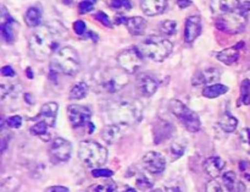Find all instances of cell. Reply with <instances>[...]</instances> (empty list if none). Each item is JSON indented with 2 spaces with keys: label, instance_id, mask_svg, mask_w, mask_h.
I'll return each mask as SVG.
<instances>
[{
  "label": "cell",
  "instance_id": "12",
  "mask_svg": "<svg viewBox=\"0 0 250 192\" xmlns=\"http://www.w3.org/2000/svg\"><path fill=\"white\" fill-rule=\"evenodd\" d=\"M137 87L144 97H151L159 88V80L150 72L141 73L137 77Z\"/></svg>",
  "mask_w": 250,
  "mask_h": 192
},
{
  "label": "cell",
  "instance_id": "33",
  "mask_svg": "<svg viewBox=\"0 0 250 192\" xmlns=\"http://www.w3.org/2000/svg\"><path fill=\"white\" fill-rule=\"evenodd\" d=\"M137 188L139 190H149V189L153 188V183L146 178L144 174H139L138 178H137Z\"/></svg>",
  "mask_w": 250,
  "mask_h": 192
},
{
  "label": "cell",
  "instance_id": "44",
  "mask_svg": "<svg viewBox=\"0 0 250 192\" xmlns=\"http://www.w3.org/2000/svg\"><path fill=\"white\" fill-rule=\"evenodd\" d=\"M45 192H70V190L65 186H51V188L46 189Z\"/></svg>",
  "mask_w": 250,
  "mask_h": 192
},
{
  "label": "cell",
  "instance_id": "3",
  "mask_svg": "<svg viewBox=\"0 0 250 192\" xmlns=\"http://www.w3.org/2000/svg\"><path fill=\"white\" fill-rule=\"evenodd\" d=\"M137 48L144 58H148L156 63H161L172 53L173 44L166 38L149 37V38L144 39Z\"/></svg>",
  "mask_w": 250,
  "mask_h": 192
},
{
  "label": "cell",
  "instance_id": "35",
  "mask_svg": "<svg viewBox=\"0 0 250 192\" xmlns=\"http://www.w3.org/2000/svg\"><path fill=\"white\" fill-rule=\"evenodd\" d=\"M110 6L112 9H121V7H125L127 10H131L132 4L131 0H110Z\"/></svg>",
  "mask_w": 250,
  "mask_h": 192
},
{
  "label": "cell",
  "instance_id": "29",
  "mask_svg": "<svg viewBox=\"0 0 250 192\" xmlns=\"http://www.w3.org/2000/svg\"><path fill=\"white\" fill-rule=\"evenodd\" d=\"M49 124L46 121H44V120H41V121L36 122V124L33 125V126H31V132L33 135H36V136H46L48 135V129H49Z\"/></svg>",
  "mask_w": 250,
  "mask_h": 192
},
{
  "label": "cell",
  "instance_id": "8",
  "mask_svg": "<svg viewBox=\"0 0 250 192\" xmlns=\"http://www.w3.org/2000/svg\"><path fill=\"white\" fill-rule=\"evenodd\" d=\"M116 121L120 125H132L142 118V105L139 102H122L115 109Z\"/></svg>",
  "mask_w": 250,
  "mask_h": 192
},
{
  "label": "cell",
  "instance_id": "41",
  "mask_svg": "<svg viewBox=\"0 0 250 192\" xmlns=\"http://www.w3.org/2000/svg\"><path fill=\"white\" fill-rule=\"evenodd\" d=\"M94 17H95V20H98V21H99V22H102V24H104V26L109 27V28H111V27H112L111 21H110L109 16H107V15L105 14V12H103V11L97 12Z\"/></svg>",
  "mask_w": 250,
  "mask_h": 192
},
{
  "label": "cell",
  "instance_id": "42",
  "mask_svg": "<svg viewBox=\"0 0 250 192\" xmlns=\"http://www.w3.org/2000/svg\"><path fill=\"white\" fill-rule=\"evenodd\" d=\"M205 192H222V188L216 180H210L209 183L207 184Z\"/></svg>",
  "mask_w": 250,
  "mask_h": 192
},
{
  "label": "cell",
  "instance_id": "25",
  "mask_svg": "<svg viewBox=\"0 0 250 192\" xmlns=\"http://www.w3.org/2000/svg\"><path fill=\"white\" fill-rule=\"evenodd\" d=\"M24 21H26L27 26L32 27V28L39 27L42 21V10L36 6L29 7L26 14H24Z\"/></svg>",
  "mask_w": 250,
  "mask_h": 192
},
{
  "label": "cell",
  "instance_id": "7",
  "mask_svg": "<svg viewBox=\"0 0 250 192\" xmlns=\"http://www.w3.org/2000/svg\"><path fill=\"white\" fill-rule=\"evenodd\" d=\"M116 60L120 69H122L128 75H133L143 66L144 56L142 55L137 47H132V48H127L122 50L117 55Z\"/></svg>",
  "mask_w": 250,
  "mask_h": 192
},
{
  "label": "cell",
  "instance_id": "34",
  "mask_svg": "<svg viewBox=\"0 0 250 192\" xmlns=\"http://www.w3.org/2000/svg\"><path fill=\"white\" fill-rule=\"evenodd\" d=\"M95 4H97V0H82L80 2V6H78L80 14H87V12L92 11Z\"/></svg>",
  "mask_w": 250,
  "mask_h": 192
},
{
  "label": "cell",
  "instance_id": "14",
  "mask_svg": "<svg viewBox=\"0 0 250 192\" xmlns=\"http://www.w3.org/2000/svg\"><path fill=\"white\" fill-rule=\"evenodd\" d=\"M220 77L221 72L216 68H204L195 73L192 83L194 86H211L215 85Z\"/></svg>",
  "mask_w": 250,
  "mask_h": 192
},
{
  "label": "cell",
  "instance_id": "52",
  "mask_svg": "<svg viewBox=\"0 0 250 192\" xmlns=\"http://www.w3.org/2000/svg\"><path fill=\"white\" fill-rule=\"evenodd\" d=\"M151 192H161V191L160 190H153Z\"/></svg>",
  "mask_w": 250,
  "mask_h": 192
},
{
  "label": "cell",
  "instance_id": "2",
  "mask_svg": "<svg viewBox=\"0 0 250 192\" xmlns=\"http://www.w3.org/2000/svg\"><path fill=\"white\" fill-rule=\"evenodd\" d=\"M128 73L125 72L122 69H105L95 73L93 77L97 91L105 93H116L121 91L128 83Z\"/></svg>",
  "mask_w": 250,
  "mask_h": 192
},
{
  "label": "cell",
  "instance_id": "24",
  "mask_svg": "<svg viewBox=\"0 0 250 192\" xmlns=\"http://www.w3.org/2000/svg\"><path fill=\"white\" fill-rule=\"evenodd\" d=\"M219 124L225 132L231 134V132L236 131L237 126H238V120H237V118H234L229 112H225L224 114L221 115V118H220Z\"/></svg>",
  "mask_w": 250,
  "mask_h": 192
},
{
  "label": "cell",
  "instance_id": "9",
  "mask_svg": "<svg viewBox=\"0 0 250 192\" xmlns=\"http://www.w3.org/2000/svg\"><path fill=\"white\" fill-rule=\"evenodd\" d=\"M247 24L246 16L243 14H234V12H229V14L222 15L216 20L215 24L220 31H224L226 33L236 34L239 33L244 29Z\"/></svg>",
  "mask_w": 250,
  "mask_h": 192
},
{
  "label": "cell",
  "instance_id": "37",
  "mask_svg": "<svg viewBox=\"0 0 250 192\" xmlns=\"http://www.w3.org/2000/svg\"><path fill=\"white\" fill-rule=\"evenodd\" d=\"M171 156H172V161H176V159L181 158V157L183 156V153H185V147H182L181 144H173L172 146H171Z\"/></svg>",
  "mask_w": 250,
  "mask_h": 192
},
{
  "label": "cell",
  "instance_id": "19",
  "mask_svg": "<svg viewBox=\"0 0 250 192\" xmlns=\"http://www.w3.org/2000/svg\"><path fill=\"white\" fill-rule=\"evenodd\" d=\"M210 6H211L214 14L222 16V15L229 14L238 9L239 0H211Z\"/></svg>",
  "mask_w": 250,
  "mask_h": 192
},
{
  "label": "cell",
  "instance_id": "32",
  "mask_svg": "<svg viewBox=\"0 0 250 192\" xmlns=\"http://www.w3.org/2000/svg\"><path fill=\"white\" fill-rule=\"evenodd\" d=\"M241 97L242 100H243L244 104H249L250 103V81L248 78L242 82L241 86Z\"/></svg>",
  "mask_w": 250,
  "mask_h": 192
},
{
  "label": "cell",
  "instance_id": "21",
  "mask_svg": "<svg viewBox=\"0 0 250 192\" xmlns=\"http://www.w3.org/2000/svg\"><path fill=\"white\" fill-rule=\"evenodd\" d=\"M59 105L55 102H49L42 107L41 109V118L42 120L46 121L49 126H54L56 121V115H58Z\"/></svg>",
  "mask_w": 250,
  "mask_h": 192
},
{
  "label": "cell",
  "instance_id": "48",
  "mask_svg": "<svg viewBox=\"0 0 250 192\" xmlns=\"http://www.w3.org/2000/svg\"><path fill=\"white\" fill-rule=\"evenodd\" d=\"M166 192H182L178 188H167Z\"/></svg>",
  "mask_w": 250,
  "mask_h": 192
},
{
  "label": "cell",
  "instance_id": "20",
  "mask_svg": "<svg viewBox=\"0 0 250 192\" xmlns=\"http://www.w3.org/2000/svg\"><path fill=\"white\" fill-rule=\"evenodd\" d=\"M102 137L109 144H114L116 142H119L122 137V130L120 124L107 125V126H105L102 131Z\"/></svg>",
  "mask_w": 250,
  "mask_h": 192
},
{
  "label": "cell",
  "instance_id": "5",
  "mask_svg": "<svg viewBox=\"0 0 250 192\" xmlns=\"http://www.w3.org/2000/svg\"><path fill=\"white\" fill-rule=\"evenodd\" d=\"M107 149L94 141H82L78 148V157L88 168H99L107 161Z\"/></svg>",
  "mask_w": 250,
  "mask_h": 192
},
{
  "label": "cell",
  "instance_id": "47",
  "mask_svg": "<svg viewBox=\"0 0 250 192\" xmlns=\"http://www.w3.org/2000/svg\"><path fill=\"white\" fill-rule=\"evenodd\" d=\"M244 132H246L247 142H248V144L250 146V129H246V130H244Z\"/></svg>",
  "mask_w": 250,
  "mask_h": 192
},
{
  "label": "cell",
  "instance_id": "15",
  "mask_svg": "<svg viewBox=\"0 0 250 192\" xmlns=\"http://www.w3.org/2000/svg\"><path fill=\"white\" fill-rule=\"evenodd\" d=\"M115 24H125L129 33L133 36H141L144 33L146 28V19L141 16H134V17H117L115 20Z\"/></svg>",
  "mask_w": 250,
  "mask_h": 192
},
{
  "label": "cell",
  "instance_id": "39",
  "mask_svg": "<svg viewBox=\"0 0 250 192\" xmlns=\"http://www.w3.org/2000/svg\"><path fill=\"white\" fill-rule=\"evenodd\" d=\"M92 175L94 176V178H111V176L114 175V173H112L111 170H109V169L97 168L92 171Z\"/></svg>",
  "mask_w": 250,
  "mask_h": 192
},
{
  "label": "cell",
  "instance_id": "23",
  "mask_svg": "<svg viewBox=\"0 0 250 192\" xmlns=\"http://www.w3.org/2000/svg\"><path fill=\"white\" fill-rule=\"evenodd\" d=\"M239 49H237L236 47H231V48H227L225 50L216 53V58L219 59L221 63L226 64V65H232L233 63H236L239 58Z\"/></svg>",
  "mask_w": 250,
  "mask_h": 192
},
{
  "label": "cell",
  "instance_id": "1",
  "mask_svg": "<svg viewBox=\"0 0 250 192\" xmlns=\"http://www.w3.org/2000/svg\"><path fill=\"white\" fill-rule=\"evenodd\" d=\"M66 29L60 22L37 27L29 38V49L39 60H45L53 53L58 51L59 44L65 39Z\"/></svg>",
  "mask_w": 250,
  "mask_h": 192
},
{
  "label": "cell",
  "instance_id": "10",
  "mask_svg": "<svg viewBox=\"0 0 250 192\" xmlns=\"http://www.w3.org/2000/svg\"><path fill=\"white\" fill-rule=\"evenodd\" d=\"M68 120L73 127H82L85 124H89L92 118V110L85 105L72 104L67 108Z\"/></svg>",
  "mask_w": 250,
  "mask_h": 192
},
{
  "label": "cell",
  "instance_id": "49",
  "mask_svg": "<svg viewBox=\"0 0 250 192\" xmlns=\"http://www.w3.org/2000/svg\"><path fill=\"white\" fill-rule=\"evenodd\" d=\"M27 75H28V78H33V72L31 69H27Z\"/></svg>",
  "mask_w": 250,
  "mask_h": 192
},
{
  "label": "cell",
  "instance_id": "26",
  "mask_svg": "<svg viewBox=\"0 0 250 192\" xmlns=\"http://www.w3.org/2000/svg\"><path fill=\"white\" fill-rule=\"evenodd\" d=\"M229 92V87L226 85H221V83H215V85L207 86V87L203 90V96L205 98H217L220 96L225 95V93Z\"/></svg>",
  "mask_w": 250,
  "mask_h": 192
},
{
  "label": "cell",
  "instance_id": "43",
  "mask_svg": "<svg viewBox=\"0 0 250 192\" xmlns=\"http://www.w3.org/2000/svg\"><path fill=\"white\" fill-rule=\"evenodd\" d=\"M1 75L4 76V77H14V76H15L14 69H12L11 66H9V65L2 66V68H1Z\"/></svg>",
  "mask_w": 250,
  "mask_h": 192
},
{
  "label": "cell",
  "instance_id": "50",
  "mask_svg": "<svg viewBox=\"0 0 250 192\" xmlns=\"http://www.w3.org/2000/svg\"><path fill=\"white\" fill-rule=\"evenodd\" d=\"M124 192H137V190H134V189H126V190H125Z\"/></svg>",
  "mask_w": 250,
  "mask_h": 192
},
{
  "label": "cell",
  "instance_id": "51",
  "mask_svg": "<svg viewBox=\"0 0 250 192\" xmlns=\"http://www.w3.org/2000/svg\"><path fill=\"white\" fill-rule=\"evenodd\" d=\"M62 2H65V4H71V2L73 1V0H61Z\"/></svg>",
  "mask_w": 250,
  "mask_h": 192
},
{
  "label": "cell",
  "instance_id": "30",
  "mask_svg": "<svg viewBox=\"0 0 250 192\" xmlns=\"http://www.w3.org/2000/svg\"><path fill=\"white\" fill-rule=\"evenodd\" d=\"M160 29L166 36H172V34L177 32V24H176V21H172V20H166V21L161 24Z\"/></svg>",
  "mask_w": 250,
  "mask_h": 192
},
{
  "label": "cell",
  "instance_id": "28",
  "mask_svg": "<svg viewBox=\"0 0 250 192\" xmlns=\"http://www.w3.org/2000/svg\"><path fill=\"white\" fill-rule=\"evenodd\" d=\"M222 180H224L225 188L229 192H236L237 186H238L239 180L237 179V175L233 171H227L222 175Z\"/></svg>",
  "mask_w": 250,
  "mask_h": 192
},
{
  "label": "cell",
  "instance_id": "38",
  "mask_svg": "<svg viewBox=\"0 0 250 192\" xmlns=\"http://www.w3.org/2000/svg\"><path fill=\"white\" fill-rule=\"evenodd\" d=\"M6 124L11 129H19L22 125V118L20 115H12L6 120Z\"/></svg>",
  "mask_w": 250,
  "mask_h": 192
},
{
  "label": "cell",
  "instance_id": "13",
  "mask_svg": "<svg viewBox=\"0 0 250 192\" xmlns=\"http://www.w3.org/2000/svg\"><path fill=\"white\" fill-rule=\"evenodd\" d=\"M50 153L59 162H67L72 153V144L67 140L56 137L50 144Z\"/></svg>",
  "mask_w": 250,
  "mask_h": 192
},
{
  "label": "cell",
  "instance_id": "31",
  "mask_svg": "<svg viewBox=\"0 0 250 192\" xmlns=\"http://www.w3.org/2000/svg\"><path fill=\"white\" fill-rule=\"evenodd\" d=\"M93 192H117V185L114 181H107L105 184H99V185L94 186Z\"/></svg>",
  "mask_w": 250,
  "mask_h": 192
},
{
  "label": "cell",
  "instance_id": "6",
  "mask_svg": "<svg viewBox=\"0 0 250 192\" xmlns=\"http://www.w3.org/2000/svg\"><path fill=\"white\" fill-rule=\"evenodd\" d=\"M171 113L181 121V124L186 127L189 132H198L200 130V119L195 112L187 107L181 100L172 99L168 103Z\"/></svg>",
  "mask_w": 250,
  "mask_h": 192
},
{
  "label": "cell",
  "instance_id": "36",
  "mask_svg": "<svg viewBox=\"0 0 250 192\" xmlns=\"http://www.w3.org/2000/svg\"><path fill=\"white\" fill-rule=\"evenodd\" d=\"M239 170H241L243 178L250 183V162L248 161L239 162Z\"/></svg>",
  "mask_w": 250,
  "mask_h": 192
},
{
  "label": "cell",
  "instance_id": "27",
  "mask_svg": "<svg viewBox=\"0 0 250 192\" xmlns=\"http://www.w3.org/2000/svg\"><path fill=\"white\" fill-rule=\"evenodd\" d=\"M88 91H89V87L85 82H78L76 83L72 87L70 92V98L71 99H83V98L87 96Z\"/></svg>",
  "mask_w": 250,
  "mask_h": 192
},
{
  "label": "cell",
  "instance_id": "40",
  "mask_svg": "<svg viewBox=\"0 0 250 192\" xmlns=\"http://www.w3.org/2000/svg\"><path fill=\"white\" fill-rule=\"evenodd\" d=\"M73 31H75V33L78 34V36H83V34L87 32V26H85L84 21H82V20L76 21L75 24H73Z\"/></svg>",
  "mask_w": 250,
  "mask_h": 192
},
{
  "label": "cell",
  "instance_id": "18",
  "mask_svg": "<svg viewBox=\"0 0 250 192\" xmlns=\"http://www.w3.org/2000/svg\"><path fill=\"white\" fill-rule=\"evenodd\" d=\"M225 167H226V162L219 156L209 157V158L204 162L205 173L209 176H211V178H217V176L221 175Z\"/></svg>",
  "mask_w": 250,
  "mask_h": 192
},
{
  "label": "cell",
  "instance_id": "16",
  "mask_svg": "<svg viewBox=\"0 0 250 192\" xmlns=\"http://www.w3.org/2000/svg\"><path fill=\"white\" fill-rule=\"evenodd\" d=\"M202 33V19L199 16H189L185 24V41L192 43Z\"/></svg>",
  "mask_w": 250,
  "mask_h": 192
},
{
  "label": "cell",
  "instance_id": "11",
  "mask_svg": "<svg viewBox=\"0 0 250 192\" xmlns=\"http://www.w3.org/2000/svg\"><path fill=\"white\" fill-rule=\"evenodd\" d=\"M144 168L150 174H160L165 170L166 161L159 152H148L142 159Z\"/></svg>",
  "mask_w": 250,
  "mask_h": 192
},
{
  "label": "cell",
  "instance_id": "22",
  "mask_svg": "<svg viewBox=\"0 0 250 192\" xmlns=\"http://www.w3.org/2000/svg\"><path fill=\"white\" fill-rule=\"evenodd\" d=\"M15 21L10 16L7 19L2 17V22L0 24V32H1V37L6 43H12L15 41V28H14Z\"/></svg>",
  "mask_w": 250,
  "mask_h": 192
},
{
  "label": "cell",
  "instance_id": "45",
  "mask_svg": "<svg viewBox=\"0 0 250 192\" xmlns=\"http://www.w3.org/2000/svg\"><path fill=\"white\" fill-rule=\"evenodd\" d=\"M192 4V0H177V5L181 9H186L187 6Z\"/></svg>",
  "mask_w": 250,
  "mask_h": 192
},
{
  "label": "cell",
  "instance_id": "4",
  "mask_svg": "<svg viewBox=\"0 0 250 192\" xmlns=\"http://www.w3.org/2000/svg\"><path fill=\"white\" fill-rule=\"evenodd\" d=\"M53 68L58 72L68 76H75L80 71V55L72 47H62L55 53L53 60Z\"/></svg>",
  "mask_w": 250,
  "mask_h": 192
},
{
  "label": "cell",
  "instance_id": "17",
  "mask_svg": "<svg viewBox=\"0 0 250 192\" xmlns=\"http://www.w3.org/2000/svg\"><path fill=\"white\" fill-rule=\"evenodd\" d=\"M141 9L146 16H158L167 9V0H142Z\"/></svg>",
  "mask_w": 250,
  "mask_h": 192
},
{
  "label": "cell",
  "instance_id": "46",
  "mask_svg": "<svg viewBox=\"0 0 250 192\" xmlns=\"http://www.w3.org/2000/svg\"><path fill=\"white\" fill-rule=\"evenodd\" d=\"M247 11H250L249 1H246L243 5H239V12H241V14H243V12H247Z\"/></svg>",
  "mask_w": 250,
  "mask_h": 192
}]
</instances>
